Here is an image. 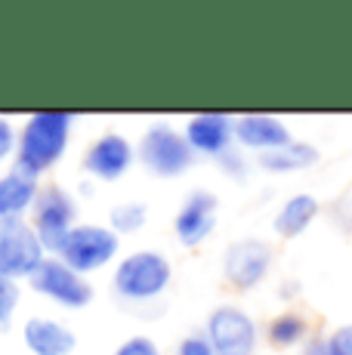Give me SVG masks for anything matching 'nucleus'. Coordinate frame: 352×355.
<instances>
[{"instance_id":"1","label":"nucleus","mask_w":352,"mask_h":355,"mask_svg":"<svg viewBox=\"0 0 352 355\" xmlns=\"http://www.w3.org/2000/svg\"><path fill=\"white\" fill-rule=\"evenodd\" d=\"M71 136H74L71 112H31L19 124L12 167L40 182V176H46L65 158Z\"/></svg>"},{"instance_id":"2","label":"nucleus","mask_w":352,"mask_h":355,"mask_svg":"<svg viewBox=\"0 0 352 355\" xmlns=\"http://www.w3.org/2000/svg\"><path fill=\"white\" fill-rule=\"evenodd\" d=\"M170 259L158 250H133L114 266L112 288L127 303H152L170 284Z\"/></svg>"},{"instance_id":"3","label":"nucleus","mask_w":352,"mask_h":355,"mask_svg":"<svg viewBox=\"0 0 352 355\" xmlns=\"http://www.w3.org/2000/svg\"><path fill=\"white\" fill-rule=\"evenodd\" d=\"M121 250V238L114 235L108 226H96V223H78L69 235L62 238L53 257H59L69 269H74L78 275H93V272L105 269L118 259Z\"/></svg>"},{"instance_id":"4","label":"nucleus","mask_w":352,"mask_h":355,"mask_svg":"<svg viewBox=\"0 0 352 355\" xmlns=\"http://www.w3.org/2000/svg\"><path fill=\"white\" fill-rule=\"evenodd\" d=\"M28 223L35 229V235L40 238L46 254L62 244V238L78 226V198H74L65 186H56V182H40V192L31 204Z\"/></svg>"},{"instance_id":"5","label":"nucleus","mask_w":352,"mask_h":355,"mask_svg":"<svg viewBox=\"0 0 352 355\" xmlns=\"http://www.w3.org/2000/svg\"><path fill=\"white\" fill-rule=\"evenodd\" d=\"M137 158L142 161V167L148 173L161 176V180H170V176H179L192 167L195 155L179 130H173L170 124H152L142 133L137 146Z\"/></svg>"},{"instance_id":"6","label":"nucleus","mask_w":352,"mask_h":355,"mask_svg":"<svg viewBox=\"0 0 352 355\" xmlns=\"http://www.w3.org/2000/svg\"><path fill=\"white\" fill-rule=\"evenodd\" d=\"M50 257L35 235L28 220H3L0 223V275L10 282H28L37 266Z\"/></svg>"},{"instance_id":"7","label":"nucleus","mask_w":352,"mask_h":355,"mask_svg":"<svg viewBox=\"0 0 352 355\" xmlns=\"http://www.w3.org/2000/svg\"><path fill=\"white\" fill-rule=\"evenodd\" d=\"M28 288L37 293V297L50 300L59 309H87L93 300V288L84 275H78L74 269L62 263L59 257H46L44 263L37 266V272L28 278Z\"/></svg>"},{"instance_id":"8","label":"nucleus","mask_w":352,"mask_h":355,"mask_svg":"<svg viewBox=\"0 0 352 355\" xmlns=\"http://www.w3.org/2000/svg\"><path fill=\"white\" fill-rule=\"evenodd\" d=\"M204 337L213 355H254L256 349V324L238 306H220L207 318Z\"/></svg>"},{"instance_id":"9","label":"nucleus","mask_w":352,"mask_h":355,"mask_svg":"<svg viewBox=\"0 0 352 355\" xmlns=\"http://www.w3.org/2000/svg\"><path fill=\"white\" fill-rule=\"evenodd\" d=\"M133 161H137V148H133V142L127 139L124 133L108 130V133L96 136V139L87 146L84 161L80 164H84V173L90 176V180L114 182L133 167Z\"/></svg>"},{"instance_id":"10","label":"nucleus","mask_w":352,"mask_h":355,"mask_svg":"<svg viewBox=\"0 0 352 355\" xmlns=\"http://www.w3.org/2000/svg\"><path fill=\"white\" fill-rule=\"evenodd\" d=\"M269 266H272V250L266 241L256 238H241V241L229 244L226 257H222V275L235 284V288L247 291L266 278Z\"/></svg>"},{"instance_id":"11","label":"nucleus","mask_w":352,"mask_h":355,"mask_svg":"<svg viewBox=\"0 0 352 355\" xmlns=\"http://www.w3.org/2000/svg\"><path fill=\"white\" fill-rule=\"evenodd\" d=\"M216 210H220L216 195L204 192V189L192 192L182 201V207L176 210V220H173L176 238H179L186 248H195V244H201L204 238H211V232L216 229Z\"/></svg>"},{"instance_id":"12","label":"nucleus","mask_w":352,"mask_h":355,"mask_svg":"<svg viewBox=\"0 0 352 355\" xmlns=\"http://www.w3.org/2000/svg\"><path fill=\"white\" fill-rule=\"evenodd\" d=\"M186 136L188 148L201 155H211V158H220V155L229 152L232 146V136H235V121L229 114H220V112H204V114H195L192 121L182 130Z\"/></svg>"},{"instance_id":"13","label":"nucleus","mask_w":352,"mask_h":355,"mask_svg":"<svg viewBox=\"0 0 352 355\" xmlns=\"http://www.w3.org/2000/svg\"><path fill=\"white\" fill-rule=\"evenodd\" d=\"M22 343L31 355H71L78 349L71 327L50 315H31L22 324Z\"/></svg>"},{"instance_id":"14","label":"nucleus","mask_w":352,"mask_h":355,"mask_svg":"<svg viewBox=\"0 0 352 355\" xmlns=\"http://www.w3.org/2000/svg\"><path fill=\"white\" fill-rule=\"evenodd\" d=\"M40 192V182L25 176L22 170L10 167L0 173V223L3 220H28L31 204Z\"/></svg>"},{"instance_id":"15","label":"nucleus","mask_w":352,"mask_h":355,"mask_svg":"<svg viewBox=\"0 0 352 355\" xmlns=\"http://www.w3.org/2000/svg\"><path fill=\"white\" fill-rule=\"evenodd\" d=\"M235 139L245 148H256V152H272L290 142L288 127L272 114H245L235 121Z\"/></svg>"},{"instance_id":"16","label":"nucleus","mask_w":352,"mask_h":355,"mask_svg":"<svg viewBox=\"0 0 352 355\" xmlns=\"http://www.w3.org/2000/svg\"><path fill=\"white\" fill-rule=\"evenodd\" d=\"M318 216V201L313 195H294L288 198V201L281 204V210L275 214V232H279L281 238H297L303 235L309 226L315 223Z\"/></svg>"},{"instance_id":"17","label":"nucleus","mask_w":352,"mask_h":355,"mask_svg":"<svg viewBox=\"0 0 352 355\" xmlns=\"http://www.w3.org/2000/svg\"><path fill=\"white\" fill-rule=\"evenodd\" d=\"M315 161H318L315 146H306V142H294V139H290L288 146L272 148V152H263V155H260V167H263V170H272V173H288V170L313 167Z\"/></svg>"},{"instance_id":"18","label":"nucleus","mask_w":352,"mask_h":355,"mask_svg":"<svg viewBox=\"0 0 352 355\" xmlns=\"http://www.w3.org/2000/svg\"><path fill=\"white\" fill-rule=\"evenodd\" d=\"M146 220H148V207L139 201H121L108 210V229H112L118 238L139 232L146 226Z\"/></svg>"},{"instance_id":"19","label":"nucleus","mask_w":352,"mask_h":355,"mask_svg":"<svg viewBox=\"0 0 352 355\" xmlns=\"http://www.w3.org/2000/svg\"><path fill=\"white\" fill-rule=\"evenodd\" d=\"M306 318L294 315V312H288V315H279L272 324H269V340H272L275 346H297L306 340Z\"/></svg>"},{"instance_id":"20","label":"nucleus","mask_w":352,"mask_h":355,"mask_svg":"<svg viewBox=\"0 0 352 355\" xmlns=\"http://www.w3.org/2000/svg\"><path fill=\"white\" fill-rule=\"evenodd\" d=\"M19 303H22V288H19L16 282H10V278L0 275V334L10 331Z\"/></svg>"},{"instance_id":"21","label":"nucleus","mask_w":352,"mask_h":355,"mask_svg":"<svg viewBox=\"0 0 352 355\" xmlns=\"http://www.w3.org/2000/svg\"><path fill=\"white\" fill-rule=\"evenodd\" d=\"M16 136H19V124H12L6 114H0V167L12 161L16 155Z\"/></svg>"},{"instance_id":"22","label":"nucleus","mask_w":352,"mask_h":355,"mask_svg":"<svg viewBox=\"0 0 352 355\" xmlns=\"http://www.w3.org/2000/svg\"><path fill=\"white\" fill-rule=\"evenodd\" d=\"M112 355H161V349L152 337H130V340H124Z\"/></svg>"},{"instance_id":"23","label":"nucleus","mask_w":352,"mask_h":355,"mask_svg":"<svg viewBox=\"0 0 352 355\" xmlns=\"http://www.w3.org/2000/svg\"><path fill=\"white\" fill-rule=\"evenodd\" d=\"M328 355H352V324L337 327L328 337Z\"/></svg>"},{"instance_id":"24","label":"nucleus","mask_w":352,"mask_h":355,"mask_svg":"<svg viewBox=\"0 0 352 355\" xmlns=\"http://www.w3.org/2000/svg\"><path fill=\"white\" fill-rule=\"evenodd\" d=\"M176 355H213V349H211V343H207V337H201V334H192V337H186L179 343Z\"/></svg>"},{"instance_id":"25","label":"nucleus","mask_w":352,"mask_h":355,"mask_svg":"<svg viewBox=\"0 0 352 355\" xmlns=\"http://www.w3.org/2000/svg\"><path fill=\"white\" fill-rule=\"evenodd\" d=\"M220 164H222V170H226V173L235 176V180H245L247 167H245V158H241L238 152H232V148H229L226 155H220Z\"/></svg>"},{"instance_id":"26","label":"nucleus","mask_w":352,"mask_h":355,"mask_svg":"<svg viewBox=\"0 0 352 355\" xmlns=\"http://www.w3.org/2000/svg\"><path fill=\"white\" fill-rule=\"evenodd\" d=\"M300 355H328V337H313V340H306V346H303Z\"/></svg>"}]
</instances>
